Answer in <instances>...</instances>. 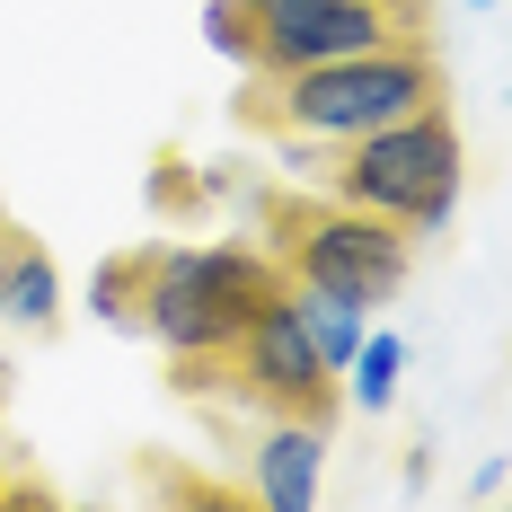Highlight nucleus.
<instances>
[{
  "instance_id": "nucleus-11",
  "label": "nucleus",
  "mask_w": 512,
  "mask_h": 512,
  "mask_svg": "<svg viewBox=\"0 0 512 512\" xmlns=\"http://www.w3.org/2000/svg\"><path fill=\"white\" fill-rule=\"evenodd\" d=\"M371 9H389L398 27H424V0H371Z\"/></svg>"
},
{
  "instance_id": "nucleus-4",
  "label": "nucleus",
  "mask_w": 512,
  "mask_h": 512,
  "mask_svg": "<svg viewBox=\"0 0 512 512\" xmlns=\"http://www.w3.org/2000/svg\"><path fill=\"white\" fill-rule=\"evenodd\" d=\"M265 239H274V265H283V283H309V292H336V301L354 309H380L407 292L415 274V239L398 221H380V212L362 204H318V195H265Z\"/></svg>"
},
{
  "instance_id": "nucleus-13",
  "label": "nucleus",
  "mask_w": 512,
  "mask_h": 512,
  "mask_svg": "<svg viewBox=\"0 0 512 512\" xmlns=\"http://www.w3.org/2000/svg\"><path fill=\"white\" fill-rule=\"evenodd\" d=\"M0 230H9V212H0Z\"/></svg>"
},
{
  "instance_id": "nucleus-3",
  "label": "nucleus",
  "mask_w": 512,
  "mask_h": 512,
  "mask_svg": "<svg viewBox=\"0 0 512 512\" xmlns=\"http://www.w3.org/2000/svg\"><path fill=\"white\" fill-rule=\"evenodd\" d=\"M460 186H468V142H460V115L442 98L407 106V115L354 133V142H336V159H327V195L398 221L407 239H433L460 212Z\"/></svg>"
},
{
  "instance_id": "nucleus-12",
  "label": "nucleus",
  "mask_w": 512,
  "mask_h": 512,
  "mask_svg": "<svg viewBox=\"0 0 512 512\" xmlns=\"http://www.w3.org/2000/svg\"><path fill=\"white\" fill-rule=\"evenodd\" d=\"M477 9H495V0H477Z\"/></svg>"
},
{
  "instance_id": "nucleus-8",
  "label": "nucleus",
  "mask_w": 512,
  "mask_h": 512,
  "mask_svg": "<svg viewBox=\"0 0 512 512\" xmlns=\"http://www.w3.org/2000/svg\"><path fill=\"white\" fill-rule=\"evenodd\" d=\"M292 309H301V327H309V345H318V362L345 380V362H354L362 327H371V309L336 301V292H309V283H292Z\"/></svg>"
},
{
  "instance_id": "nucleus-5",
  "label": "nucleus",
  "mask_w": 512,
  "mask_h": 512,
  "mask_svg": "<svg viewBox=\"0 0 512 512\" xmlns=\"http://www.w3.org/2000/svg\"><path fill=\"white\" fill-rule=\"evenodd\" d=\"M204 36L239 71L283 80V71H309V62H336V53H362V45H389V36H424V27H398L371 0H212Z\"/></svg>"
},
{
  "instance_id": "nucleus-1",
  "label": "nucleus",
  "mask_w": 512,
  "mask_h": 512,
  "mask_svg": "<svg viewBox=\"0 0 512 512\" xmlns=\"http://www.w3.org/2000/svg\"><path fill=\"white\" fill-rule=\"evenodd\" d=\"M274 292L283 265L265 248H124V327H142L168 362L230 354Z\"/></svg>"
},
{
  "instance_id": "nucleus-10",
  "label": "nucleus",
  "mask_w": 512,
  "mask_h": 512,
  "mask_svg": "<svg viewBox=\"0 0 512 512\" xmlns=\"http://www.w3.org/2000/svg\"><path fill=\"white\" fill-rule=\"evenodd\" d=\"M9 504H53V495L36 486V477H9V468H0V512H9Z\"/></svg>"
},
{
  "instance_id": "nucleus-9",
  "label": "nucleus",
  "mask_w": 512,
  "mask_h": 512,
  "mask_svg": "<svg viewBox=\"0 0 512 512\" xmlns=\"http://www.w3.org/2000/svg\"><path fill=\"white\" fill-rule=\"evenodd\" d=\"M398 371H407V345H398L389 327H362L354 362H345V398H354V407H389V398H398Z\"/></svg>"
},
{
  "instance_id": "nucleus-6",
  "label": "nucleus",
  "mask_w": 512,
  "mask_h": 512,
  "mask_svg": "<svg viewBox=\"0 0 512 512\" xmlns=\"http://www.w3.org/2000/svg\"><path fill=\"white\" fill-rule=\"evenodd\" d=\"M318 477H327V424L301 415H274L248 451V495L265 512H309L318 504Z\"/></svg>"
},
{
  "instance_id": "nucleus-2",
  "label": "nucleus",
  "mask_w": 512,
  "mask_h": 512,
  "mask_svg": "<svg viewBox=\"0 0 512 512\" xmlns=\"http://www.w3.org/2000/svg\"><path fill=\"white\" fill-rule=\"evenodd\" d=\"M442 98V53L424 36H389V45L336 53V62H309V71H283V80H256V98L239 106L256 133H283V142H354L371 124L407 115V106Z\"/></svg>"
},
{
  "instance_id": "nucleus-7",
  "label": "nucleus",
  "mask_w": 512,
  "mask_h": 512,
  "mask_svg": "<svg viewBox=\"0 0 512 512\" xmlns=\"http://www.w3.org/2000/svg\"><path fill=\"white\" fill-rule=\"evenodd\" d=\"M0 318L27 327V336H53V327H62V265H53L45 239H27L18 221L0 230Z\"/></svg>"
}]
</instances>
